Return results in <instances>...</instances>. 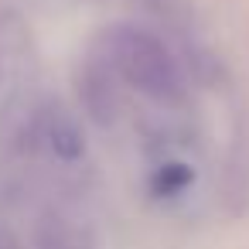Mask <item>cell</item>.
<instances>
[{
	"label": "cell",
	"instance_id": "6da1fadb",
	"mask_svg": "<svg viewBox=\"0 0 249 249\" xmlns=\"http://www.w3.org/2000/svg\"><path fill=\"white\" fill-rule=\"evenodd\" d=\"M99 55H103L99 65L109 79H120L126 89L147 96L157 106H178L188 92L181 62L150 31H140L133 24H116L103 31Z\"/></svg>",
	"mask_w": 249,
	"mask_h": 249
},
{
	"label": "cell",
	"instance_id": "7a4b0ae2",
	"mask_svg": "<svg viewBox=\"0 0 249 249\" xmlns=\"http://www.w3.org/2000/svg\"><path fill=\"white\" fill-rule=\"evenodd\" d=\"M191 184H195V167L178 160V157H167V160L154 164L150 174H147V188H150L154 198H181Z\"/></svg>",
	"mask_w": 249,
	"mask_h": 249
},
{
	"label": "cell",
	"instance_id": "3957f363",
	"mask_svg": "<svg viewBox=\"0 0 249 249\" xmlns=\"http://www.w3.org/2000/svg\"><path fill=\"white\" fill-rule=\"evenodd\" d=\"M143 4H164V0H143Z\"/></svg>",
	"mask_w": 249,
	"mask_h": 249
}]
</instances>
